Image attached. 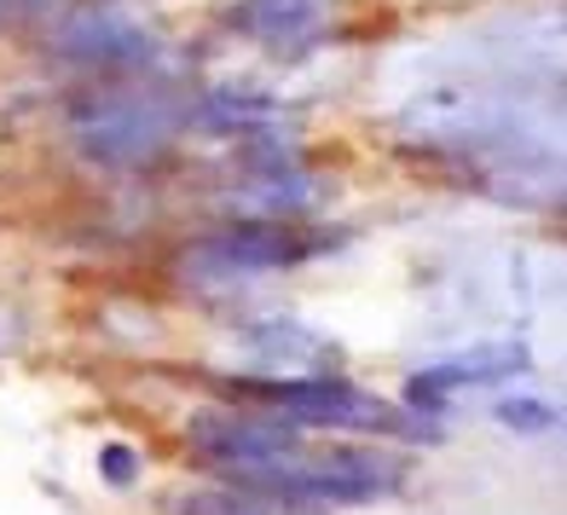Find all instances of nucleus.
<instances>
[{
  "instance_id": "obj_1",
  "label": "nucleus",
  "mask_w": 567,
  "mask_h": 515,
  "mask_svg": "<svg viewBox=\"0 0 567 515\" xmlns=\"http://www.w3.org/2000/svg\"><path fill=\"white\" fill-rule=\"evenodd\" d=\"M261 394L284 405L290 418L319 423V429H394V411L348 389V382H267Z\"/></svg>"
},
{
  "instance_id": "obj_2",
  "label": "nucleus",
  "mask_w": 567,
  "mask_h": 515,
  "mask_svg": "<svg viewBox=\"0 0 567 515\" xmlns=\"http://www.w3.org/2000/svg\"><path fill=\"white\" fill-rule=\"evenodd\" d=\"M192 446L203 457L226 463V470H238V475H261V470H278V463L296 457V441L284 429H261V423H244V418H197Z\"/></svg>"
},
{
  "instance_id": "obj_3",
  "label": "nucleus",
  "mask_w": 567,
  "mask_h": 515,
  "mask_svg": "<svg viewBox=\"0 0 567 515\" xmlns=\"http://www.w3.org/2000/svg\"><path fill=\"white\" fill-rule=\"evenodd\" d=\"M163 134H168V122H163V111L157 105H111L105 116H93V122H82V151L93 163H140L145 151H157L163 145Z\"/></svg>"
},
{
  "instance_id": "obj_4",
  "label": "nucleus",
  "mask_w": 567,
  "mask_h": 515,
  "mask_svg": "<svg viewBox=\"0 0 567 515\" xmlns=\"http://www.w3.org/2000/svg\"><path fill=\"white\" fill-rule=\"evenodd\" d=\"M203 255H215V267L255 272V267H290V261H301V244H296L284 226L238 220V226H226L215 244H203Z\"/></svg>"
},
{
  "instance_id": "obj_5",
  "label": "nucleus",
  "mask_w": 567,
  "mask_h": 515,
  "mask_svg": "<svg viewBox=\"0 0 567 515\" xmlns=\"http://www.w3.org/2000/svg\"><path fill=\"white\" fill-rule=\"evenodd\" d=\"M70 59H93V64H140L151 53V41L122 18H87V23H70V35L59 41Z\"/></svg>"
},
{
  "instance_id": "obj_6",
  "label": "nucleus",
  "mask_w": 567,
  "mask_h": 515,
  "mask_svg": "<svg viewBox=\"0 0 567 515\" xmlns=\"http://www.w3.org/2000/svg\"><path fill=\"white\" fill-rule=\"evenodd\" d=\"M238 23L249 35H301L319 23V0H244Z\"/></svg>"
},
{
  "instance_id": "obj_7",
  "label": "nucleus",
  "mask_w": 567,
  "mask_h": 515,
  "mask_svg": "<svg viewBox=\"0 0 567 515\" xmlns=\"http://www.w3.org/2000/svg\"><path fill=\"white\" fill-rule=\"evenodd\" d=\"M272 105L267 99H255V93H209L197 105V127H209V134H238V127H261V116H267Z\"/></svg>"
},
{
  "instance_id": "obj_8",
  "label": "nucleus",
  "mask_w": 567,
  "mask_h": 515,
  "mask_svg": "<svg viewBox=\"0 0 567 515\" xmlns=\"http://www.w3.org/2000/svg\"><path fill=\"white\" fill-rule=\"evenodd\" d=\"M446 382L457 389V382H498V377H515L527 371V353L522 348H475L470 359H452V365H441Z\"/></svg>"
},
{
  "instance_id": "obj_9",
  "label": "nucleus",
  "mask_w": 567,
  "mask_h": 515,
  "mask_svg": "<svg viewBox=\"0 0 567 515\" xmlns=\"http://www.w3.org/2000/svg\"><path fill=\"white\" fill-rule=\"evenodd\" d=\"M446 394H452V382H446L441 365H434V371H417V377L405 382V405H411V411H441Z\"/></svg>"
},
{
  "instance_id": "obj_10",
  "label": "nucleus",
  "mask_w": 567,
  "mask_h": 515,
  "mask_svg": "<svg viewBox=\"0 0 567 515\" xmlns=\"http://www.w3.org/2000/svg\"><path fill=\"white\" fill-rule=\"evenodd\" d=\"M498 423L522 429V434H538V429H550V405L545 400H498Z\"/></svg>"
},
{
  "instance_id": "obj_11",
  "label": "nucleus",
  "mask_w": 567,
  "mask_h": 515,
  "mask_svg": "<svg viewBox=\"0 0 567 515\" xmlns=\"http://www.w3.org/2000/svg\"><path fill=\"white\" fill-rule=\"evenodd\" d=\"M99 475L116 481V486H127V481L140 475V457H134V446H105V452H99Z\"/></svg>"
},
{
  "instance_id": "obj_12",
  "label": "nucleus",
  "mask_w": 567,
  "mask_h": 515,
  "mask_svg": "<svg viewBox=\"0 0 567 515\" xmlns=\"http://www.w3.org/2000/svg\"><path fill=\"white\" fill-rule=\"evenodd\" d=\"M0 12H7V0H0Z\"/></svg>"
}]
</instances>
